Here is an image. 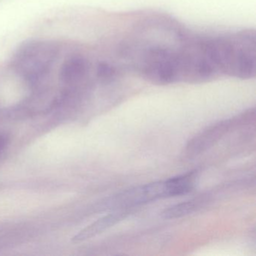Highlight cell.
<instances>
[{"label":"cell","instance_id":"cell-1","mask_svg":"<svg viewBox=\"0 0 256 256\" xmlns=\"http://www.w3.org/2000/svg\"><path fill=\"white\" fill-rule=\"evenodd\" d=\"M170 197L172 196L168 181L166 180L139 186L115 194L108 200L107 206L114 210H130L139 205Z\"/></svg>","mask_w":256,"mask_h":256},{"label":"cell","instance_id":"cell-3","mask_svg":"<svg viewBox=\"0 0 256 256\" xmlns=\"http://www.w3.org/2000/svg\"><path fill=\"white\" fill-rule=\"evenodd\" d=\"M130 214H131L130 210H114V212L98 218L92 224H89L84 228L82 229L77 234L73 236L72 241L74 244H78V242L88 240L102 233L107 229L113 227L114 226L126 218Z\"/></svg>","mask_w":256,"mask_h":256},{"label":"cell","instance_id":"cell-5","mask_svg":"<svg viewBox=\"0 0 256 256\" xmlns=\"http://www.w3.org/2000/svg\"><path fill=\"white\" fill-rule=\"evenodd\" d=\"M86 70L88 66L86 62L84 60L77 58L68 60L62 67V73L66 80H70L83 76L86 72Z\"/></svg>","mask_w":256,"mask_h":256},{"label":"cell","instance_id":"cell-6","mask_svg":"<svg viewBox=\"0 0 256 256\" xmlns=\"http://www.w3.org/2000/svg\"><path fill=\"white\" fill-rule=\"evenodd\" d=\"M7 140L4 136H0V150L5 148Z\"/></svg>","mask_w":256,"mask_h":256},{"label":"cell","instance_id":"cell-2","mask_svg":"<svg viewBox=\"0 0 256 256\" xmlns=\"http://www.w3.org/2000/svg\"><path fill=\"white\" fill-rule=\"evenodd\" d=\"M230 125V120L221 121L202 130L188 142L187 152L190 155H197L209 149L226 134Z\"/></svg>","mask_w":256,"mask_h":256},{"label":"cell","instance_id":"cell-4","mask_svg":"<svg viewBox=\"0 0 256 256\" xmlns=\"http://www.w3.org/2000/svg\"><path fill=\"white\" fill-rule=\"evenodd\" d=\"M204 202V200L202 198L176 204L164 210L162 212V217L166 220H174L186 216L197 210Z\"/></svg>","mask_w":256,"mask_h":256}]
</instances>
